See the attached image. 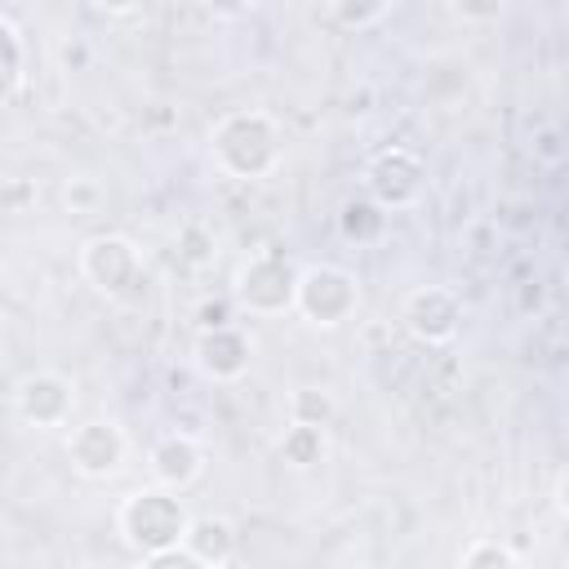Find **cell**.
<instances>
[{"instance_id": "23", "label": "cell", "mask_w": 569, "mask_h": 569, "mask_svg": "<svg viewBox=\"0 0 569 569\" xmlns=\"http://www.w3.org/2000/svg\"><path fill=\"white\" fill-rule=\"evenodd\" d=\"M222 325H231V311H227V302H213V298H204V302H200V333H204V329H222Z\"/></svg>"}, {"instance_id": "1", "label": "cell", "mask_w": 569, "mask_h": 569, "mask_svg": "<svg viewBox=\"0 0 569 569\" xmlns=\"http://www.w3.org/2000/svg\"><path fill=\"white\" fill-rule=\"evenodd\" d=\"M213 160L231 178H267L280 160V133L267 111H231L213 124Z\"/></svg>"}, {"instance_id": "5", "label": "cell", "mask_w": 569, "mask_h": 569, "mask_svg": "<svg viewBox=\"0 0 569 569\" xmlns=\"http://www.w3.org/2000/svg\"><path fill=\"white\" fill-rule=\"evenodd\" d=\"M422 182H427V169L405 147H382L365 164V191L378 209H409L422 196Z\"/></svg>"}, {"instance_id": "22", "label": "cell", "mask_w": 569, "mask_h": 569, "mask_svg": "<svg viewBox=\"0 0 569 569\" xmlns=\"http://www.w3.org/2000/svg\"><path fill=\"white\" fill-rule=\"evenodd\" d=\"M138 569H213V565H204L200 556H191L187 547H178V551H160V556H142V565Z\"/></svg>"}, {"instance_id": "17", "label": "cell", "mask_w": 569, "mask_h": 569, "mask_svg": "<svg viewBox=\"0 0 569 569\" xmlns=\"http://www.w3.org/2000/svg\"><path fill=\"white\" fill-rule=\"evenodd\" d=\"M213 258H218L213 231H209L204 222H187V227L178 231V262L191 267V271H200V267H213Z\"/></svg>"}, {"instance_id": "9", "label": "cell", "mask_w": 569, "mask_h": 569, "mask_svg": "<svg viewBox=\"0 0 569 569\" xmlns=\"http://www.w3.org/2000/svg\"><path fill=\"white\" fill-rule=\"evenodd\" d=\"M13 409L31 427H62L71 418V409H76V391H71V382L62 373L40 369V373H27L13 387Z\"/></svg>"}, {"instance_id": "16", "label": "cell", "mask_w": 569, "mask_h": 569, "mask_svg": "<svg viewBox=\"0 0 569 569\" xmlns=\"http://www.w3.org/2000/svg\"><path fill=\"white\" fill-rule=\"evenodd\" d=\"M280 458H284L289 467H316V462L325 458V431L293 422V427L280 436Z\"/></svg>"}, {"instance_id": "4", "label": "cell", "mask_w": 569, "mask_h": 569, "mask_svg": "<svg viewBox=\"0 0 569 569\" xmlns=\"http://www.w3.org/2000/svg\"><path fill=\"white\" fill-rule=\"evenodd\" d=\"M360 307V284L351 271L333 267V262H320V267H307L298 276V311L320 325V329H333L342 320H351Z\"/></svg>"}, {"instance_id": "24", "label": "cell", "mask_w": 569, "mask_h": 569, "mask_svg": "<svg viewBox=\"0 0 569 569\" xmlns=\"http://www.w3.org/2000/svg\"><path fill=\"white\" fill-rule=\"evenodd\" d=\"M516 307H520V311H538V307H542V284H538V280H525L520 293H516Z\"/></svg>"}, {"instance_id": "21", "label": "cell", "mask_w": 569, "mask_h": 569, "mask_svg": "<svg viewBox=\"0 0 569 569\" xmlns=\"http://www.w3.org/2000/svg\"><path fill=\"white\" fill-rule=\"evenodd\" d=\"M67 204H71V213H98L102 187L89 182V178H71V182H67Z\"/></svg>"}, {"instance_id": "13", "label": "cell", "mask_w": 569, "mask_h": 569, "mask_svg": "<svg viewBox=\"0 0 569 569\" xmlns=\"http://www.w3.org/2000/svg\"><path fill=\"white\" fill-rule=\"evenodd\" d=\"M382 231H387V209H378L369 196L342 200V209H338V236H342L347 244L365 249V244L382 240Z\"/></svg>"}, {"instance_id": "12", "label": "cell", "mask_w": 569, "mask_h": 569, "mask_svg": "<svg viewBox=\"0 0 569 569\" xmlns=\"http://www.w3.org/2000/svg\"><path fill=\"white\" fill-rule=\"evenodd\" d=\"M182 547H187L191 556H200L204 565L222 569V565L236 556V525H231L227 516H196Z\"/></svg>"}, {"instance_id": "26", "label": "cell", "mask_w": 569, "mask_h": 569, "mask_svg": "<svg viewBox=\"0 0 569 569\" xmlns=\"http://www.w3.org/2000/svg\"><path fill=\"white\" fill-rule=\"evenodd\" d=\"M62 58H67V67H80V62H84V49H80V44H76V49L67 44V49H62Z\"/></svg>"}, {"instance_id": "19", "label": "cell", "mask_w": 569, "mask_h": 569, "mask_svg": "<svg viewBox=\"0 0 569 569\" xmlns=\"http://www.w3.org/2000/svg\"><path fill=\"white\" fill-rule=\"evenodd\" d=\"M462 569H516V556L507 542L498 538H476L467 551H462Z\"/></svg>"}, {"instance_id": "8", "label": "cell", "mask_w": 569, "mask_h": 569, "mask_svg": "<svg viewBox=\"0 0 569 569\" xmlns=\"http://www.w3.org/2000/svg\"><path fill=\"white\" fill-rule=\"evenodd\" d=\"M405 329L418 338V342H427V347H440V342H449L453 333H458V325H462V302L449 293V289H440V284H422V289H413L409 298H405Z\"/></svg>"}, {"instance_id": "11", "label": "cell", "mask_w": 569, "mask_h": 569, "mask_svg": "<svg viewBox=\"0 0 569 569\" xmlns=\"http://www.w3.org/2000/svg\"><path fill=\"white\" fill-rule=\"evenodd\" d=\"M151 476H156V485L160 489H187V485H196L200 480V471H204V449L191 440V436H182V431H173V436H160L156 445H151Z\"/></svg>"}, {"instance_id": "14", "label": "cell", "mask_w": 569, "mask_h": 569, "mask_svg": "<svg viewBox=\"0 0 569 569\" xmlns=\"http://www.w3.org/2000/svg\"><path fill=\"white\" fill-rule=\"evenodd\" d=\"M0 53H4V67H0V98L13 102L27 84V44H22V31L9 13H0Z\"/></svg>"}, {"instance_id": "6", "label": "cell", "mask_w": 569, "mask_h": 569, "mask_svg": "<svg viewBox=\"0 0 569 569\" xmlns=\"http://www.w3.org/2000/svg\"><path fill=\"white\" fill-rule=\"evenodd\" d=\"M80 271H84V280H89L98 293L124 298V293L138 284V276H142V258H138L133 240L107 231V236L84 240V249H80Z\"/></svg>"}, {"instance_id": "25", "label": "cell", "mask_w": 569, "mask_h": 569, "mask_svg": "<svg viewBox=\"0 0 569 569\" xmlns=\"http://www.w3.org/2000/svg\"><path fill=\"white\" fill-rule=\"evenodd\" d=\"M556 507H560V516L569 520V471H565L560 485H556Z\"/></svg>"}, {"instance_id": "2", "label": "cell", "mask_w": 569, "mask_h": 569, "mask_svg": "<svg viewBox=\"0 0 569 569\" xmlns=\"http://www.w3.org/2000/svg\"><path fill=\"white\" fill-rule=\"evenodd\" d=\"M120 533L133 551L142 556H160V551H178L187 542L191 516L182 507V498L173 489H138L120 502Z\"/></svg>"}, {"instance_id": "7", "label": "cell", "mask_w": 569, "mask_h": 569, "mask_svg": "<svg viewBox=\"0 0 569 569\" xmlns=\"http://www.w3.org/2000/svg\"><path fill=\"white\" fill-rule=\"evenodd\" d=\"M124 431L111 422V418H93V422H80V427H71V436H67V458H71V467L80 471V476H89V480H107V476H116L120 471V462H124Z\"/></svg>"}, {"instance_id": "10", "label": "cell", "mask_w": 569, "mask_h": 569, "mask_svg": "<svg viewBox=\"0 0 569 569\" xmlns=\"http://www.w3.org/2000/svg\"><path fill=\"white\" fill-rule=\"evenodd\" d=\"M253 360V342L244 329L222 325V329H204L196 342V365L213 378V382H236Z\"/></svg>"}, {"instance_id": "20", "label": "cell", "mask_w": 569, "mask_h": 569, "mask_svg": "<svg viewBox=\"0 0 569 569\" xmlns=\"http://www.w3.org/2000/svg\"><path fill=\"white\" fill-rule=\"evenodd\" d=\"M391 13V4L387 0H378V4H351V0H342V4H333V18L342 22V27H373V22H382Z\"/></svg>"}, {"instance_id": "18", "label": "cell", "mask_w": 569, "mask_h": 569, "mask_svg": "<svg viewBox=\"0 0 569 569\" xmlns=\"http://www.w3.org/2000/svg\"><path fill=\"white\" fill-rule=\"evenodd\" d=\"M529 156L538 160V164H547V169H556V164H565L569 160V133L560 129V124H533V133H529Z\"/></svg>"}, {"instance_id": "15", "label": "cell", "mask_w": 569, "mask_h": 569, "mask_svg": "<svg viewBox=\"0 0 569 569\" xmlns=\"http://www.w3.org/2000/svg\"><path fill=\"white\" fill-rule=\"evenodd\" d=\"M289 422H298V427H329L333 422V396L325 391V387H298L293 396H289Z\"/></svg>"}, {"instance_id": "3", "label": "cell", "mask_w": 569, "mask_h": 569, "mask_svg": "<svg viewBox=\"0 0 569 569\" xmlns=\"http://www.w3.org/2000/svg\"><path fill=\"white\" fill-rule=\"evenodd\" d=\"M298 276L284 253H258L236 276V302L249 316H284L298 307Z\"/></svg>"}]
</instances>
